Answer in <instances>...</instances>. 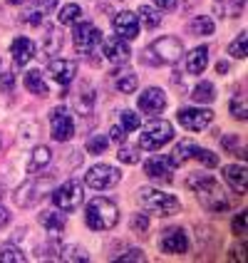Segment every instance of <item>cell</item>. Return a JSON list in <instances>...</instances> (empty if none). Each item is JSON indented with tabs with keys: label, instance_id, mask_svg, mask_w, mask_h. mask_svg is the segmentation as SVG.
<instances>
[{
	"label": "cell",
	"instance_id": "cell-28",
	"mask_svg": "<svg viewBox=\"0 0 248 263\" xmlns=\"http://www.w3.org/2000/svg\"><path fill=\"white\" fill-rule=\"evenodd\" d=\"M50 159H52V152L47 149V146H37L35 152H32V159H30L28 164V172H37V169H45L47 164H50Z\"/></svg>",
	"mask_w": 248,
	"mask_h": 263
},
{
	"label": "cell",
	"instance_id": "cell-29",
	"mask_svg": "<svg viewBox=\"0 0 248 263\" xmlns=\"http://www.w3.org/2000/svg\"><path fill=\"white\" fill-rule=\"evenodd\" d=\"M191 97H194V102L196 104H208L214 102V97H216V92H214V85L211 82H199L196 87H194V92H191Z\"/></svg>",
	"mask_w": 248,
	"mask_h": 263
},
{
	"label": "cell",
	"instance_id": "cell-30",
	"mask_svg": "<svg viewBox=\"0 0 248 263\" xmlns=\"http://www.w3.org/2000/svg\"><path fill=\"white\" fill-rule=\"evenodd\" d=\"M189 32L191 35H214V20L206 15H199L189 23Z\"/></svg>",
	"mask_w": 248,
	"mask_h": 263
},
{
	"label": "cell",
	"instance_id": "cell-19",
	"mask_svg": "<svg viewBox=\"0 0 248 263\" xmlns=\"http://www.w3.org/2000/svg\"><path fill=\"white\" fill-rule=\"evenodd\" d=\"M104 55L115 65H124L129 60V45L124 43L122 37H112V40L104 43Z\"/></svg>",
	"mask_w": 248,
	"mask_h": 263
},
{
	"label": "cell",
	"instance_id": "cell-31",
	"mask_svg": "<svg viewBox=\"0 0 248 263\" xmlns=\"http://www.w3.org/2000/svg\"><path fill=\"white\" fill-rule=\"evenodd\" d=\"M82 17V10H80V5H74V3H70V5H65V8H60V25H74L77 20Z\"/></svg>",
	"mask_w": 248,
	"mask_h": 263
},
{
	"label": "cell",
	"instance_id": "cell-11",
	"mask_svg": "<svg viewBox=\"0 0 248 263\" xmlns=\"http://www.w3.org/2000/svg\"><path fill=\"white\" fill-rule=\"evenodd\" d=\"M179 122L181 127L189 132H201L214 122V112L211 109H199V107H189V109H179Z\"/></svg>",
	"mask_w": 248,
	"mask_h": 263
},
{
	"label": "cell",
	"instance_id": "cell-4",
	"mask_svg": "<svg viewBox=\"0 0 248 263\" xmlns=\"http://www.w3.org/2000/svg\"><path fill=\"white\" fill-rule=\"evenodd\" d=\"M139 201H142V206H144L146 211L159 214V216H171V214H176L181 209L176 196L164 194L159 189H151V186H142L139 189Z\"/></svg>",
	"mask_w": 248,
	"mask_h": 263
},
{
	"label": "cell",
	"instance_id": "cell-24",
	"mask_svg": "<svg viewBox=\"0 0 248 263\" xmlns=\"http://www.w3.org/2000/svg\"><path fill=\"white\" fill-rule=\"evenodd\" d=\"M194 149H196V144H194L191 139H181V142L174 146L171 157H166V159H169V164H171V166H181L186 159H191V157H194Z\"/></svg>",
	"mask_w": 248,
	"mask_h": 263
},
{
	"label": "cell",
	"instance_id": "cell-23",
	"mask_svg": "<svg viewBox=\"0 0 248 263\" xmlns=\"http://www.w3.org/2000/svg\"><path fill=\"white\" fill-rule=\"evenodd\" d=\"M206 65H208V47H204V45L191 50L186 55V70H189V74H201L206 70Z\"/></svg>",
	"mask_w": 248,
	"mask_h": 263
},
{
	"label": "cell",
	"instance_id": "cell-12",
	"mask_svg": "<svg viewBox=\"0 0 248 263\" xmlns=\"http://www.w3.org/2000/svg\"><path fill=\"white\" fill-rule=\"evenodd\" d=\"M159 246H161L164 253L181 256V253H186V251H189V238H186V234H184L181 229H169L166 234L161 236Z\"/></svg>",
	"mask_w": 248,
	"mask_h": 263
},
{
	"label": "cell",
	"instance_id": "cell-7",
	"mask_svg": "<svg viewBox=\"0 0 248 263\" xmlns=\"http://www.w3.org/2000/svg\"><path fill=\"white\" fill-rule=\"evenodd\" d=\"M82 199H85V189H82V184L77 179H70L60 189L52 191V204L58 206L60 211H74L77 206L82 204Z\"/></svg>",
	"mask_w": 248,
	"mask_h": 263
},
{
	"label": "cell",
	"instance_id": "cell-9",
	"mask_svg": "<svg viewBox=\"0 0 248 263\" xmlns=\"http://www.w3.org/2000/svg\"><path fill=\"white\" fill-rule=\"evenodd\" d=\"M85 179H87V184L92 189L104 191V189H112L122 179V172H119L117 166H109V164H97V166L89 169Z\"/></svg>",
	"mask_w": 248,
	"mask_h": 263
},
{
	"label": "cell",
	"instance_id": "cell-25",
	"mask_svg": "<svg viewBox=\"0 0 248 263\" xmlns=\"http://www.w3.org/2000/svg\"><path fill=\"white\" fill-rule=\"evenodd\" d=\"M60 47H62V32L60 28H45V35H43V43H40V50L47 52V55H55L60 52Z\"/></svg>",
	"mask_w": 248,
	"mask_h": 263
},
{
	"label": "cell",
	"instance_id": "cell-36",
	"mask_svg": "<svg viewBox=\"0 0 248 263\" xmlns=\"http://www.w3.org/2000/svg\"><path fill=\"white\" fill-rule=\"evenodd\" d=\"M107 144H109V139H107L104 134H94L87 142V152L89 154H102L104 149H107Z\"/></svg>",
	"mask_w": 248,
	"mask_h": 263
},
{
	"label": "cell",
	"instance_id": "cell-37",
	"mask_svg": "<svg viewBox=\"0 0 248 263\" xmlns=\"http://www.w3.org/2000/svg\"><path fill=\"white\" fill-rule=\"evenodd\" d=\"M194 159H199L201 164H206V166H216L219 164V157L214 154V152H208V149H194Z\"/></svg>",
	"mask_w": 248,
	"mask_h": 263
},
{
	"label": "cell",
	"instance_id": "cell-33",
	"mask_svg": "<svg viewBox=\"0 0 248 263\" xmlns=\"http://www.w3.org/2000/svg\"><path fill=\"white\" fill-rule=\"evenodd\" d=\"M139 17H142V23H144L146 28H159V23H161L159 10H154V8H149V5H142V8H139Z\"/></svg>",
	"mask_w": 248,
	"mask_h": 263
},
{
	"label": "cell",
	"instance_id": "cell-15",
	"mask_svg": "<svg viewBox=\"0 0 248 263\" xmlns=\"http://www.w3.org/2000/svg\"><path fill=\"white\" fill-rule=\"evenodd\" d=\"M171 164H169V159L166 157H154V159H149L144 164V174L149 176V179H154V181H161V184H171Z\"/></svg>",
	"mask_w": 248,
	"mask_h": 263
},
{
	"label": "cell",
	"instance_id": "cell-32",
	"mask_svg": "<svg viewBox=\"0 0 248 263\" xmlns=\"http://www.w3.org/2000/svg\"><path fill=\"white\" fill-rule=\"evenodd\" d=\"M0 261L3 263H23L25 256H23L20 249H15L13 243H5V246H0Z\"/></svg>",
	"mask_w": 248,
	"mask_h": 263
},
{
	"label": "cell",
	"instance_id": "cell-42",
	"mask_svg": "<svg viewBox=\"0 0 248 263\" xmlns=\"http://www.w3.org/2000/svg\"><path fill=\"white\" fill-rule=\"evenodd\" d=\"M146 226H149V221H146V216H142V214L131 219V229H134V231H146Z\"/></svg>",
	"mask_w": 248,
	"mask_h": 263
},
{
	"label": "cell",
	"instance_id": "cell-38",
	"mask_svg": "<svg viewBox=\"0 0 248 263\" xmlns=\"http://www.w3.org/2000/svg\"><path fill=\"white\" fill-rule=\"evenodd\" d=\"M119 119H122V124H124V132L139 129V115H134L129 109H124V112L119 115Z\"/></svg>",
	"mask_w": 248,
	"mask_h": 263
},
{
	"label": "cell",
	"instance_id": "cell-20",
	"mask_svg": "<svg viewBox=\"0 0 248 263\" xmlns=\"http://www.w3.org/2000/svg\"><path fill=\"white\" fill-rule=\"evenodd\" d=\"M40 223H43L45 234L50 236L52 241L60 238L62 231H65V219H62V214H58V211H43L40 214Z\"/></svg>",
	"mask_w": 248,
	"mask_h": 263
},
{
	"label": "cell",
	"instance_id": "cell-39",
	"mask_svg": "<svg viewBox=\"0 0 248 263\" xmlns=\"http://www.w3.org/2000/svg\"><path fill=\"white\" fill-rule=\"evenodd\" d=\"M231 115H234L236 119H246L248 117L246 100H243V97H241V100H238V97H234V100H231Z\"/></svg>",
	"mask_w": 248,
	"mask_h": 263
},
{
	"label": "cell",
	"instance_id": "cell-3",
	"mask_svg": "<svg viewBox=\"0 0 248 263\" xmlns=\"http://www.w3.org/2000/svg\"><path fill=\"white\" fill-rule=\"evenodd\" d=\"M184 55V45L179 37H159L144 50L146 65H174Z\"/></svg>",
	"mask_w": 248,
	"mask_h": 263
},
{
	"label": "cell",
	"instance_id": "cell-49",
	"mask_svg": "<svg viewBox=\"0 0 248 263\" xmlns=\"http://www.w3.org/2000/svg\"><path fill=\"white\" fill-rule=\"evenodd\" d=\"M216 72H228V65H226V62H216Z\"/></svg>",
	"mask_w": 248,
	"mask_h": 263
},
{
	"label": "cell",
	"instance_id": "cell-51",
	"mask_svg": "<svg viewBox=\"0 0 248 263\" xmlns=\"http://www.w3.org/2000/svg\"><path fill=\"white\" fill-rule=\"evenodd\" d=\"M0 72H3V62H0Z\"/></svg>",
	"mask_w": 248,
	"mask_h": 263
},
{
	"label": "cell",
	"instance_id": "cell-44",
	"mask_svg": "<svg viewBox=\"0 0 248 263\" xmlns=\"http://www.w3.org/2000/svg\"><path fill=\"white\" fill-rule=\"evenodd\" d=\"M234 231L236 234H246V214H238V219H234Z\"/></svg>",
	"mask_w": 248,
	"mask_h": 263
},
{
	"label": "cell",
	"instance_id": "cell-1",
	"mask_svg": "<svg viewBox=\"0 0 248 263\" xmlns=\"http://www.w3.org/2000/svg\"><path fill=\"white\" fill-rule=\"evenodd\" d=\"M186 186L199 196V201H201L206 209H211V211H223V209H228V199H226V194H223V189L219 186V181H216L214 176L191 174L189 179H186Z\"/></svg>",
	"mask_w": 248,
	"mask_h": 263
},
{
	"label": "cell",
	"instance_id": "cell-50",
	"mask_svg": "<svg viewBox=\"0 0 248 263\" xmlns=\"http://www.w3.org/2000/svg\"><path fill=\"white\" fill-rule=\"evenodd\" d=\"M17 3H25V0H10V5H17Z\"/></svg>",
	"mask_w": 248,
	"mask_h": 263
},
{
	"label": "cell",
	"instance_id": "cell-2",
	"mask_svg": "<svg viewBox=\"0 0 248 263\" xmlns=\"http://www.w3.org/2000/svg\"><path fill=\"white\" fill-rule=\"evenodd\" d=\"M85 219H87V226L92 231H109L117 223L119 211H117V206H115V201H109L104 196H97V199H92L87 204Z\"/></svg>",
	"mask_w": 248,
	"mask_h": 263
},
{
	"label": "cell",
	"instance_id": "cell-43",
	"mask_svg": "<svg viewBox=\"0 0 248 263\" xmlns=\"http://www.w3.org/2000/svg\"><path fill=\"white\" fill-rule=\"evenodd\" d=\"M119 261H144V253L139 249H131L129 253H124V256H119Z\"/></svg>",
	"mask_w": 248,
	"mask_h": 263
},
{
	"label": "cell",
	"instance_id": "cell-46",
	"mask_svg": "<svg viewBox=\"0 0 248 263\" xmlns=\"http://www.w3.org/2000/svg\"><path fill=\"white\" fill-rule=\"evenodd\" d=\"M8 223H10V211L0 206V229H5Z\"/></svg>",
	"mask_w": 248,
	"mask_h": 263
},
{
	"label": "cell",
	"instance_id": "cell-47",
	"mask_svg": "<svg viewBox=\"0 0 248 263\" xmlns=\"http://www.w3.org/2000/svg\"><path fill=\"white\" fill-rule=\"evenodd\" d=\"M159 8H164V10H171V8H176V0H154Z\"/></svg>",
	"mask_w": 248,
	"mask_h": 263
},
{
	"label": "cell",
	"instance_id": "cell-8",
	"mask_svg": "<svg viewBox=\"0 0 248 263\" xmlns=\"http://www.w3.org/2000/svg\"><path fill=\"white\" fill-rule=\"evenodd\" d=\"M100 43H102V32L94 28L92 23H80V25L74 28V47H77V52L94 55Z\"/></svg>",
	"mask_w": 248,
	"mask_h": 263
},
{
	"label": "cell",
	"instance_id": "cell-16",
	"mask_svg": "<svg viewBox=\"0 0 248 263\" xmlns=\"http://www.w3.org/2000/svg\"><path fill=\"white\" fill-rule=\"evenodd\" d=\"M47 72L60 85H70L74 80V74H77V62L74 60H52L47 65Z\"/></svg>",
	"mask_w": 248,
	"mask_h": 263
},
{
	"label": "cell",
	"instance_id": "cell-26",
	"mask_svg": "<svg viewBox=\"0 0 248 263\" xmlns=\"http://www.w3.org/2000/svg\"><path fill=\"white\" fill-rule=\"evenodd\" d=\"M25 87H28L32 95H37V97H47V95H50V89L45 85L43 74L37 72V70H32V72L25 74Z\"/></svg>",
	"mask_w": 248,
	"mask_h": 263
},
{
	"label": "cell",
	"instance_id": "cell-21",
	"mask_svg": "<svg viewBox=\"0 0 248 263\" xmlns=\"http://www.w3.org/2000/svg\"><path fill=\"white\" fill-rule=\"evenodd\" d=\"M223 176H226V181L234 186V191L238 194H246V181H248V174H246V166L241 164H231V166H226L223 169Z\"/></svg>",
	"mask_w": 248,
	"mask_h": 263
},
{
	"label": "cell",
	"instance_id": "cell-34",
	"mask_svg": "<svg viewBox=\"0 0 248 263\" xmlns=\"http://www.w3.org/2000/svg\"><path fill=\"white\" fill-rule=\"evenodd\" d=\"M246 32H241V35H238V40H234V43H231V47H228V55H231V58H236V60H246Z\"/></svg>",
	"mask_w": 248,
	"mask_h": 263
},
{
	"label": "cell",
	"instance_id": "cell-10",
	"mask_svg": "<svg viewBox=\"0 0 248 263\" xmlns=\"http://www.w3.org/2000/svg\"><path fill=\"white\" fill-rule=\"evenodd\" d=\"M50 127H52V139L55 142H70L74 134L72 115L65 107H55L50 112Z\"/></svg>",
	"mask_w": 248,
	"mask_h": 263
},
{
	"label": "cell",
	"instance_id": "cell-40",
	"mask_svg": "<svg viewBox=\"0 0 248 263\" xmlns=\"http://www.w3.org/2000/svg\"><path fill=\"white\" fill-rule=\"evenodd\" d=\"M117 159L124 161V164H137V161H139V154H137V149H131V146H122L117 152Z\"/></svg>",
	"mask_w": 248,
	"mask_h": 263
},
{
	"label": "cell",
	"instance_id": "cell-22",
	"mask_svg": "<svg viewBox=\"0 0 248 263\" xmlns=\"http://www.w3.org/2000/svg\"><path fill=\"white\" fill-rule=\"evenodd\" d=\"M94 89L89 87V85H80L77 89V95H74V109L80 112V115H92V109H94Z\"/></svg>",
	"mask_w": 248,
	"mask_h": 263
},
{
	"label": "cell",
	"instance_id": "cell-13",
	"mask_svg": "<svg viewBox=\"0 0 248 263\" xmlns=\"http://www.w3.org/2000/svg\"><path fill=\"white\" fill-rule=\"evenodd\" d=\"M164 107H166L164 89L149 87V89H144V95H139V109L144 115H159V112H164Z\"/></svg>",
	"mask_w": 248,
	"mask_h": 263
},
{
	"label": "cell",
	"instance_id": "cell-48",
	"mask_svg": "<svg viewBox=\"0 0 248 263\" xmlns=\"http://www.w3.org/2000/svg\"><path fill=\"white\" fill-rule=\"evenodd\" d=\"M10 85H13V74L8 72L5 74V82H3V89H10Z\"/></svg>",
	"mask_w": 248,
	"mask_h": 263
},
{
	"label": "cell",
	"instance_id": "cell-5",
	"mask_svg": "<svg viewBox=\"0 0 248 263\" xmlns=\"http://www.w3.org/2000/svg\"><path fill=\"white\" fill-rule=\"evenodd\" d=\"M174 137V127L166 122V119H154L144 127V132L139 134V146L142 149H161L166 142H171Z\"/></svg>",
	"mask_w": 248,
	"mask_h": 263
},
{
	"label": "cell",
	"instance_id": "cell-27",
	"mask_svg": "<svg viewBox=\"0 0 248 263\" xmlns=\"http://www.w3.org/2000/svg\"><path fill=\"white\" fill-rule=\"evenodd\" d=\"M137 85H139V77L134 72H117V77H115V87L122 95H131L137 89Z\"/></svg>",
	"mask_w": 248,
	"mask_h": 263
},
{
	"label": "cell",
	"instance_id": "cell-18",
	"mask_svg": "<svg viewBox=\"0 0 248 263\" xmlns=\"http://www.w3.org/2000/svg\"><path fill=\"white\" fill-rule=\"evenodd\" d=\"M55 8H58V0H35V3H32V8L23 15V20H25L28 25H40L45 17L55 10Z\"/></svg>",
	"mask_w": 248,
	"mask_h": 263
},
{
	"label": "cell",
	"instance_id": "cell-41",
	"mask_svg": "<svg viewBox=\"0 0 248 263\" xmlns=\"http://www.w3.org/2000/svg\"><path fill=\"white\" fill-rule=\"evenodd\" d=\"M221 144H223V149H226V152H234V154H238V149H236V146H238V137H236V134H231V137H223V139H221Z\"/></svg>",
	"mask_w": 248,
	"mask_h": 263
},
{
	"label": "cell",
	"instance_id": "cell-6",
	"mask_svg": "<svg viewBox=\"0 0 248 263\" xmlns=\"http://www.w3.org/2000/svg\"><path fill=\"white\" fill-rule=\"evenodd\" d=\"M52 176H43V179H28L20 189H17V194H15V204L23 206V209H28V206H35L40 199L45 196V191L52 189Z\"/></svg>",
	"mask_w": 248,
	"mask_h": 263
},
{
	"label": "cell",
	"instance_id": "cell-45",
	"mask_svg": "<svg viewBox=\"0 0 248 263\" xmlns=\"http://www.w3.org/2000/svg\"><path fill=\"white\" fill-rule=\"evenodd\" d=\"M109 134H112V139H115L117 144H122V142H124V137H127L124 127H112V132H109Z\"/></svg>",
	"mask_w": 248,
	"mask_h": 263
},
{
	"label": "cell",
	"instance_id": "cell-14",
	"mask_svg": "<svg viewBox=\"0 0 248 263\" xmlns=\"http://www.w3.org/2000/svg\"><path fill=\"white\" fill-rule=\"evenodd\" d=\"M112 25H115V32H117L122 40H131V37L139 35V20H137V15L129 13V10H122V13L115 15Z\"/></svg>",
	"mask_w": 248,
	"mask_h": 263
},
{
	"label": "cell",
	"instance_id": "cell-17",
	"mask_svg": "<svg viewBox=\"0 0 248 263\" xmlns=\"http://www.w3.org/2000/svg\"><path fill=\"white\" fill-rule=\"evenodd\" d=\"M35 43L32 40H28V37H15L13 40V45H10V55H13V60H15V65H28L30 60L35 58Z\"/></svg>",
	"mask_w": 248,
	"mask_h": 263
},
{
	"label": "cell",
	"instance_id": "cell-35",
	"mask_svg": "<svg viewBox=\"0 0 248 263\" xmlns=\"http://www.w3.org/2000/svg\"><path fill=\"white\" fill-rule=\"evenodd\" d=\"M60 258H65V261H89L87 251L80 249V246H67L65 253H60Z\"/></svg>",
	"mask_w": 248,
	"mask_h": 263
}]
</instances>
